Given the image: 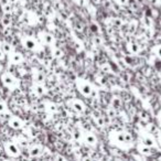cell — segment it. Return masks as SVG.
Masks as SVG:
<instances>
[{
  "label": "cell",
  "mask_w": 161,
  "mask_h": 161,
  "mask_svg": "<svg viewBox=\"0 0 161 161\" xmlns=\"http://www.w3.org/2000/svg\"><path fill=\"white\" fill-rule=\"evenodd\" d=\"M72 1H74V2H75V1H76V0H72Z\"/></svg>",
  "instance_id": "cell-40"
},
{
  "label": "cell",
  "mask_w": 161,
  "mask_h": 161,
  "mask_svg": "<svg viewBox=\"0 0 161 161\" xmlns=\"http://www.w3.org/2000/svg\"><path fill=\"white\" fill-rule=\"evenodd\" d=\"M75 2L80 7H87V5H88V0H76Z\"/></svg>",
  "instance_id": "cell-30"
},
{
  "label": "cell",
  "mask_w": 161,
  "mask_h": 161,
  "mask_svg": "<svg viewBox=\"0 0 161 161\" xmlns=\"http://www.w3.org/2000/svg\"><path fill=\"white\" fill-rule=\"evenodd\" d=\"M51 54L53 55V57L61 59V57H63V55H64V52H63L62 49L57 48V46L53 45V46H51Z\"/></svg>",
  "instance_id": "cell-20"
},
{
  "label": "cell",
  "mask_w": 161,
  "mask_h": 161,
  "mask_svg": "<svg viewBox=\"0 0 161 161\" xmlns=\"http://www.w3.org/2000/svg\"><path fill=\"white\" fill-rule=\"evenodd\" d=\"M151 53L155 57H157L159 61H161V44H156L152 46Z\"/></svg>",
  "instance_id": "cell-22"
},
{
  "label": "cell",
  "mask_w": 161,
  "mask_h": 161,
  "mask_svg": "<svg viewBox=\"0 0 161 161\" xmlns=\"http://www.w3.org/2000/svg\"><path fill=\"white\" fill-rule=\"evenodd\" d=\"M156 138H157V141H158L159 148H161V131H158V132H157Z\"/></svg>",
  "instance_id": "cell-32"
},
{
  "label": "cell",
  "mask_w": 161,
  "mask_h": 161,
  "mask_svg": "<svg viewBox=\"0 0 161 161\" xmlns=\"http://www.w3.org/2000/svg\"><path fill=\"white\" fill-rule=\"evenodd\" d=\"M44 108L49 114H55L59 111V106H57V104H55L54 101H44Z\"/></svg>",
  "instance_id": "cell-16"
},
{
  "label": "cell",
  "mask_w": 161,
  "mask_h": 161,
  "mask_svg": "<svg viewBox=\"0 0 161 161\" xmlns=\"http://www.w3.org/2000/svg\"><path fill=\"white\" fill-rule=\"evenodd\" d=\"M66 106L76 114H85L87 109L86 104L80 98H70L66 101Z\"/></svg>",
  "instance_id": "cell-6"
},
{
  "label": "cell",
  "mask_w": 161,
  "mask_h": 161,
  "mask_svg": "<svg viewBox=\"0 0 161 161\" xmlns=\"http://www.w3.org/2000/svg\"><path fill=\"white\" fill-rule=\"evenodd\" d=\"M122 105V98H120L119 96H113L111 99V107H114L115 109H117V108H120Z\"/></svg>",
  "instance_id": "cell-21"
},
{
  "label": "cell",
  "mask_w": 161,
  "mask_h": 161,
  "mask_svg": "<svg viewBox=\"0 0 161 161\" xmlns=\"http://www.w3.org/2000/svg\"><path fill=\"white\" fill-rule=\"evenodd\" d=\"M156 118H157V122H158V124L161 126V109L158 111V114H157V117H156Z\"/></svg>",
  "instance_id": "cell-33"
},
{
  "label": "cell",
  "mask_w": 161,
  "mask_h": 161,
  "mask_svg": "<svg viewBox=\"0 0 161 161\" xmlns=\"http://www.w3.org/2000/svg\"><path fill=\"white\" fill-rule=\"evenodd\" d=\"M44 153V147L41 143H34L28 147V155L31 158H39Z\"/></svg>",
  "instance_id": "cell-10"
},
{
  "label": "cell",
  "mask_w": 161,
  "mask_h": 161,
  "mask_svg": "<svg viewBox=\"0 0 161 161\" xmlns=\"http://www.w3.org/2000/svg\"><path fill=\"white\" fill-rule=\"evenodd\" d=\"M149 2H151L153 6L156 7H160L161 6V0H148Z\"/></svg>",
  "instance_id": "cell-31"
},
{
  "label": "cell",
  "mask_w": 161,
  "mask_h": 161,
  "mask_svg": "<svg viewBox=\"0 0 161 161\" xmlns=\"http://www.w3.org/2000/svg\"><path fill=\"white\" fill-rule=\"evenodd\" d=\"M143 24H145V27L147 28V29H152L153 28V26H155V22H153V19L150 18V17H145L143 18Z\"/></svg>",
  "instance_id": "cell-23"
},
{
  "label": "cell",
  "mask_w": 161,
  "mask_h": 161,
  "mask_svg": "<svg viewBox=\"0 0 161 161\" xmlns=\"http://www.w3.org/2000/svg\"><path fill=\"white\" fill-rule=\"evenodd\" d=\"M91 31L94 33H98L99 32V27H98V24L96 23V22H94L93 21L92 23H91Z\"/></svg>",
  "instance_id": "cell-29"
},
{
  "label": "cell",
  "mask_w": 161,
  "mask_h": 161,
  "mask_svg": "<svg viewBox=\"0 0 161 161\" xmlns=\"http://www.w3.org/2000/svg\"><path fill=\"white\" fill-rule=\"evenodd\" d=\"M80 140L87 147H94L97 146V143H98V138L96 136L94 132L92 131H88V130H84L82 131V135H80Z\"/></svg>",
  "instance_id": "cell-7"
},
{
  "label": "cell",
  "mask_w": 161,
  "mask_h": 161,
  "mask_svg": "<svg viewBox=\"0 0 161 161\" xmlns=\"http://www.w3.org/2000/svg\"><path fill=\"white\" fill-rule=\"evenodd\" d=\"M158 160H161V156H160V157H159V158H158Z\"/></svg>",
  "instance_id": "cell-39"
},
{
  "label": "cell",
  "mask_w": 161,
  "mask_h": 161,
  "mask_svg": "<svg viewBox=\"0 0 161 161\" xmlns=\"http://www.w3.org/2000/svg\"><path fill=\"white\" fill-rule=\"evenodd\" d=\"M2 71H3V66H2V64H1V63H0V74H1V73H2Z\"/></svg>",
  "instance_id": "cell-37"
},
{
  "label": "cell",
  "mask_w": 161,
  "mask_h": 161,
  "mask_svg": "<svg viewBox=\"0 0 161 161\" xmlns=\"http://www.w3.org/2000/svg\"><path fill=\"white\" fill-rule=\"evenodd\" d=\"M32 78H33V82H39V83H43L45 80L44 74H43L42 72L38 71V70H34V71H33Z\"/></svg>",
  "instance_id": "cell-17"
},
{
  "label": "cell",
  "mask_w": 161,
  "mask_h": 161,
  "mask_svg": "<svg viewBox=\"0 0 161 161\" xmlns=\"http://www.w3.org/2000/svg\"><path fill=\"white\" fill-rule=\"evenodd\" d=\"M1 9H2V11L5 12V13H7V15H8V13H11L12 12V3H9L8 1H7V2H5L2 6H1Z\"/></svg>",
  "instance_id": "cell-25"
},
{
  "label": "cell",
  "mask_w": 161,
  "mask_h": 161,
  "mask_svg": "<svg viewBox=\"0 0 161 161\" xmlns=\"http://www.w3.org/2000/svg\"><path fill=\"white\" fill-rule=\"evenodd\" d=\"M75 87L80 95L85 98H97L99 94L98 87L91 80L83 77L75 78Z\"/></svg>",
  "instance_id": "cell-2"
},
{
  "label": "cell",
  "mask_w": 161,
  "mask_h": 161,
  "mask_svg": "<svg viewBox=\"0 0 161 161\" xmlns=\"http://www.w3.org/2000/svg\"><path fill=\"white\" fill-rule=\"evenodd\" d=\"M0 48H1V50L3 51L5 54H10L11 52L15 51L13 46L10 43H8V42H0Z\"/></svg>",
  "instance_id": "cell-19"
},
{
  "label": "cell",
  "mask_w": 161,
  "mask_h": 161,
  "mask_svg": "<svg viewBox=\"0 0 161 161\" xmlns=\"http://www.w3.org/2000/svg\"><path fill=\"white\" fill-rule=\"evenodd\" d=\"M135 147H136L138 153L143 156V157H149V156L152 155V148L146 146V145H143V143L137 142L136 145H135Z\"/></svg>",
  "instance_id": "cell-14"
},
{
  "label": "cell",
  "mask_w": 161,
  "mask_h": 161,
  "mask_svg": "<svg viewBox=\"0 0 161 161\" xmlns=\"http://www.w3.org/2000/svg\"><path fill=\"white\" fill-rule=\"evenodd\" d=\"M38 40L43 45H46V46H50V48L57 44V40H55L54 36L52 33L48 32V31H40L38 33Z\"/></svg>",
  "instance_id": "cell-9"
},
{
  "label": "cell",
  "mask_w": 161,
  "mask_h": 161,
  "mask_svg": "<svg viewBox=\"0 0 161 161\" xmlns=\"http://www.w3.org/2000/svg\"><path fill=\"white\" fill-rule=\"evenodd\" d=\"M8 61L12 65H20L24 62V57L23 54L17 51H13L10 54H8Z\"/></svg>",
  "instance_id": "cell-13"
},
{
  "label": "cell",
  "mask_w": 161,
  "mask_h": 161,
  "mask_svg": "<svg viewBox=\"0 0 161 161\" xmlns=\"http://www.w3.org/2000/svg\"><path fill=\"white\" fill-rule=\"evenodd\" d=\"M101 71L105 72V73H114L113 69H111V65L109 63H103L101 66Z\"/></svg>",
  "instance_id": "cell-26"
},
{
  "label": "cell",
  "mask_w": 161,
  "mask_h": 161,
  "mask_svg": "<svg viewBox=\"0 0 161 161\" xmlns=\"http://www.w3.org/2000/svg\"><path fill=\"white\" fill-rule=\"evenodd\" d=\"M5 57H6V54L3 53V51L1 50V48H0V61L5 60Z\"/></svg>",
  "instance_id": "cell-34"
},
{
  "label": "cell",
  "mask_w": 161,
  "mask_h": 161,
  "mask_svg": "<svg viewBox=\"0 0 161 161\" xmlns=\"http://www.w3.org/2000/svg\"><path fill=\"white\" fill-rule=\"evenodd\" d=\"M7 1H8L9 3H15V1H17V0H7Z\"/></svg>",
  "instance_id": "cell-38"
},
{
  "label": "cell",
  "mask_w": 161,
  "mask_h": 161,
  "mask_svg": "<svg viewBox=\"0 0 161 161\" xmlns=\"http://www.w3.org/2000/svg\"><path fill=\"white\" fill-rule=\"evenodd\" d=\"M92 2H93V3H95V5H97V3L101 2V0H92Z\"/></svg>",
  "instance_id": "cell-36"
},
{
  "label": "cell",
  "mask_w": 161,
  "mask_h": 161,
  "mask_svg": "<svg viewBox=\"0 0 161 161\" xmlns=\"http://www.w3.org/2000/svg\"><path fill=\"white\" fill-rule=\"evenodd\" d=\"M31 91L36 96L38 97H42L48 93V88L45 87L43 83H39V82H33L32 86H31Z\"/></svg>",
  "instance_id": "cell-12"
},
{
  "label": "cell",
  "mask_w": 161,
  "mask_h": 161,
  "mask_svg": "<svg viewBox=\"0 0 161 161\" xmlns=\"http://www.w3.org/2000/svg\"><path fill=\"white\" fill-rule=\"evenodd\" d=\"M0 80L2 82L3 86L7 87L10 91H17L20 87V80L17 78L11 72H5L1 73L0 75Z\"/></svg>",
  "instance_id": "cell-4"
},
{
  "label": "cell",
  "mask_w": 161,
  "mask_h": 161,
  "mask_svg": "<svg viewBox=\"0 0 161 161\" xmlns=\"http://www.w3.org/2000/svg\"><path fill=\"white\" fill-rule=\"evenodd\" d=\"M137 142L143 143V145L150 147L152 149H159V145H158V141H157V138H156V136L152 134L151 131H148V130L139 131Z\"/></svg>",
  "instance_id": "cell-3"
},
{
  "label": "cell",
  "mask_w": 161,
  "mask_h": 161,
  "mask_svg": "<svg viewBox=\"0 0 161 161\" xmlns=\"http://www.w3.org/2000/svg\"><path fill=\"white\" fill-rule=\"evenodd\" d=\"M2 114H9V107L6 101H0V115Z\"/></svg>",
  "instance_id": "cell-24"
},
{
  "label": "cell",
  "mask_w": 161,
  "mask_h": 161,
  "mask_svg": "<svg viewBox=\"0 0 161 161\" xmlns=\"http://www.w3.org/2000/svg\"><path fill=\"white\" fill-rule=\"evenodd\" d=\"M8 124L11 127L12 129H15V130H20V129H23L26 127V122L23 119H21L20 117L18 116H12L9 117V120H8Z\"/></svg>",
  "instance_id": "cell-11"
},
{
  "label": "cell",
  "mask_w": 161,
  "mask_h": 161,
  "mask_svg": "<svg viewBox=\"0 0 161 161\" xmlns=\"http://www.w3.org/2000/svg\"><path fill=\"white\" fill-rule=\"evenodd\" d=\"M3 151L11 158H18L21 155V148L15 141H6L3 143Z\"/></svg>",
  "instance_id": "cell-8"
},
{
  "label": "cell",
  "mask_w": 161,
  "mask_h": 161,
  "mask_svg": "<svg viewBox=\"0 0 161 161\" xmlns=\"http://www.w3.org/2000/svg\"><path fill=\"white\" fill-rule=\"evenodd\" d=\"M1 23L3 24V27L8 28L11 26V20H10V18L8 17V15H5V17L2 18V20H1Z\"/></svg>",
  "instance_id": "cell-27"
},
{
  "label": "cell",
  "mask_w": 161,
  "mask_h": 161,
  "mask_svg": "<svg viewBox=\"0 0 161 161\" xmlns=\"http://www.w3.org/2000/svg\"><path fill=\"white\" fill-rule=\"evenodd\" d=\"M15 142L18 145L20 148H28V147L30 146V143H29V140H28V138H26V136H20L15 139Z\"/></svg>",
  "instance_id": "cell-18"
},
{
  "label": "cell",
  "mask_w": 161,
  "mask_h": 161,
  "mask_svg": "<svg viewBox=\"0 0 161 161\" xmlns=\"http://www.w3.org/2000/svg\"><path fill=\"white\" fill-rule=\"evenodd\" d=\"M114 3H116L118 6H122V7H125L127 6L129 3V0H111Z\"/></svg>",
  "instance_id": "cell-28"
},
{
  "label": "cell",
  "mask_w": 161,
  "mask_h": 161,
  "mask_svg": "<svg viewBox=\"0 0 161 161\" xmlns=\"http://www.w3.org/2000/svg\"><path fill=\"white\" fill-rule=\"evenodd\" d=\"M108 141L111 146L125 151L132 149L136 145L134 136L125 129H111L108 132Z\"/></svg>",
  "instance_id": "cell-1"
},
{
  "label": "cell",
  "mask_w": 161,
  "mask_h": 161,
  "mask_svg": "<svg viewBox=\"0 0 161 161\" xmlns=\"http://www.w3.org/2000/svg\"><path fill=\"white\" fill-rule=\"evenodd\" d=\"M127 50H128L129 53L132 54V55H137V54L140 53L141 46L138 44L137 42L130 41V42H128V43H127Z\"/></svg>",
  "instance_id": "cell-15"
},
{
  "label": "cell",
  "mask_w": 161,
  "mask_h": 161,
  "mask_svg": "<svg viewBox=\"0 0 161 161\" xmlns=\"http://www.w3.org/2000/svg\"><path fill=\"white\" fill-rule=\"evenodd\" d=\"M21 44L24 48L32 52H41L43 50V44L38 39L33 36H22L21 38Z\"/></svg>",
  "instance_id": "cell-5"
},
{
  "label": "cell",
  "mask_w": 161,
  "mask_h": 161,
  "mask_svg": "<svg viewBox=\"0 0 161 161\" xmlns=\"http://www.w3.org/2000/svg\"><path fill=\"white\" fill-rule=\"evenodd\" d=\"M54 158L55 159H61V160H65V157H63V156H55V157H54Z\"/></svg>",
  "instance_id": "cell-35"
}]
</instances>
